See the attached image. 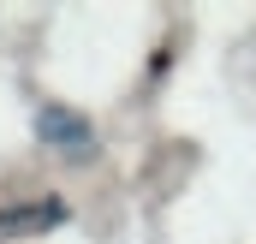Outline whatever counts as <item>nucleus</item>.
Listing matches in <instances>:
<instances>
[{"label":"nucleus","instance_id":"nucleus-2","mask_svg":"<svg viewBox=\"0 0 256 244\" xmlns=\"http://www.w3.org/2000/svg\"><path fill=\"white\" fill-rule=\"evenodd\" d=\"M72 220H78V208H72V196H66V190H30V196H18V202H6V208H0V244L36 238V232L72 226Z\"/></svg>","mask_w":256,"mask_h":244},{"label":"nucleus","instance_id":"nucleus-1","mask_svg":"<svg viewBox=\"0 0 256 244\" xmlns=\"http://www.w3.org/2000/svg\"><path fill=\"white\" fill-rule=\"evenodd\" d=\"M30 137H36V149L54 155L60 167H90V161H102V125L90 120L78 102H60V96L36 102Z\"/></svg>","mask_w":256,"mask_h":244}]
</instances>
